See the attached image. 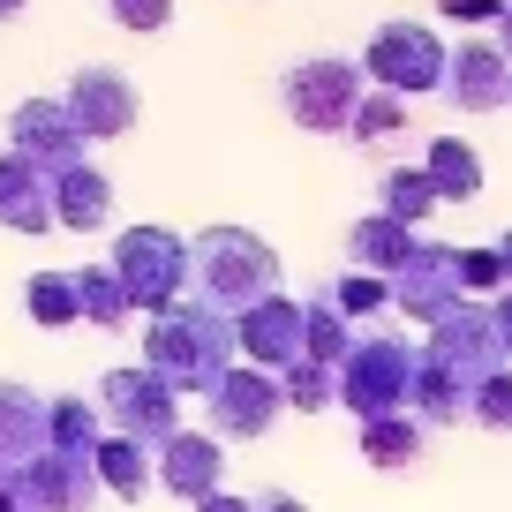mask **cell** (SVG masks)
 Instances as JSON below:
<instances>
[{"mask_svg":"<svg viewBox=\"0 0 512 512\" xmlns=\"http://www.w3.org/2000/svg\"><path fill=\"white\" fill-rule=\"evenodd\" d=\"M497 264H505V287H512V234L497 241Z\"/></svg>","mask_w":512,"mask_h":512,"instance_id":"8d00e7d4","label":"cell"},{"mask_svg":"<svg viewBox=\"0 0 512 512\" xmlns=\"http://www.w3.org/2000/svg\"><path fill=\"white\" fill-rule=\"evenodd\" d=\"M16 497L31 512H83L98 497V475H91V460H76V452H38L31 467H23V482H16Z\"/></svg>","mask_w":512,"mask_h":512,"instance_id":"7c38bea8","label":"cell"},{"mask_svg":"<svg viewBox=\"0 0 512 512\" xmlns=\"http://www.w3.org/2000/svg\"><path fill=\"white\" fill-rule=\"evenodd\" d=\"M452 272H460V294H467V287H505L497 249H452Z\"/></svg>","mask_w":512,"mask_h":512,"instance_id":"1f68e13d","label":"cell"},{"mask_svg":"<svg viewBox=\"0 0 512 512\" xmlns=\"http://www.w3.org/2000/svg\"><path fill=\"white\" fill-rule=\"evenodd\" d=\"M106 16L121 31H166L174 23V0H106Z\"/></svg>","mask_w":512,"mask_h":512,"instance_id":"f546056e","label":"cell"},{"mask_svg":"<svg viewBox=\"0 0 512 512\" xmlns=\"http://www.w3.org/2000/svg\"><path fill=\"white\" fill-rule=\"evenodd\" d=\"M497 23H505V53H512V0H505V16H497Z\"/></svg>","mask_w":512,"mask_h":512,"instance_id":"f35d334b","label":"cell"},{"mask_svg":"<svg viewBox=\"0 0 512 512\" xmlns=\"http://www.w3.org/2000/svg\"><path fill=\"white\" fill-rule=\"evenodd\" d=\"M204 400H211L219 437H264V430H272V415H287L279 377H272V369H249V362H234V369L204 392Z\"/></svg>","mask_w":512,"mask_h":512,"instance_id":"9c48e42d","label":"cell"},{"mask_svg":"<svg viewBox=\"0 0 512 512\" xmlns=\"http://www.w3.org/2000/svg\"><path fill=\"white\" fill-rule=\"evenodd\" d=\"M113 279L128 287V302L136 309H181V287L196 279V249H181L166 226H128L121 241H113Z\"/></svg>","mask_w":512,"mask_h":512,"instance_id":"3957f363","label":"cell"},{"mask_svg":"<svg viewBox=\"0 0 512 512\" xmlns=\"http://www.w3.org/2000/svg\"><path fill=\"white\" fill-rule=\"evenodd\" d=\"M279 392H287V407H332V400H339V369L294 362L287 377H279Z\"/></svg>","mask_w":512,"mask_h":512,"instance_id":"83f0119b","label":"cell"},{"mask_svg":"<svg viewBox=\"0 0 512 512\" xmlns=\"http://www.w3.org/2000/svg\"><path fill=\"white\" fill-rule=\"evenodd\" d=\"M407 128V98H392V91H377V98H362V113H354V144H384V136H400Z\"/></svg>","mask_w":512,"mask_h":512,"instance_id":"4316f807","label":"cell"},{"mask_svg":"<svg viewBox=\"0 0 512 512\" xmlns=\"http://www.w3.org/2000/svg\"><path fill=\"white\" fill-rule=\"evenodd\" d=\"M8 151H16V159H31L38 174L53 181L61 166H76V159H83V128L68 121L61 98H23L16 121H8Z\"/></svg>","mask_w":512,"mask_h":512,"instance_id":"30bf717a","label":"cell"},{"mask_svg":"<svg viewBox=\"0 0 512 512\" xmlns=\"http://www.w3.org/2000/svg\"><path fill=\"white\" fill-rule=\"evenodd\" d=\"M430 211H437L430 166H400V174H384V219L415 226V219H430Z\"/></svg>","mask_w":512,"mask_h":512,"instance_id":"d4e9b609","label":"cell"},{"mask_svg":"<svg viewBox=\"0 0 512 512\" xmlns=\"http://www.w3.org/2000/svg\"><path fill=\"white\" fill-rule=\"evenodd\" d=\"M302 332H309V309L287 302V294H264L256 309H241V317H234V347L249 354V369H272V377H287V369L309 354Z\"/></svg>","mask_w":512,"mask_h":512,"instance_id":"52a82bcc","label":"cell"},{"mask_svg":"<svg viewBox=\"0 0 512 512\" xmlns=\"http://www.w3.org/2000/svg\"><path fill=\"white\" fill-rule=\"evenodd\" d=\"M196 512H256V505H241V497H219V490H211V497H204Z\"/></svg>","mask_w":512,"mask_h":512,"instance_id":"e575fe53","label":"cell"},{"mask_svg":"<svg viewBox=\"0 0 512 512\" xmlns=\"http://www.w3.org/2000/svg\"><path fill=\"white\" fill-rule=\"evenodd\" d=\"M38 452H46V407H38L23 384H0V460L31 467Z\"/></svg>","mask_w":512,"mask_h":512,"instance_id":"d6986e66","label":"cell"},{"mask_svg":"<svg viewBox=\"0 0 512 512\" xmlns=\"http://www.w3.org/2000/svg\"><path fill=\"white\" fill-rule=\"evenodd\" d=\"M0 226H16V234H46L53 226V181L16 151L0 159Z\"/></svg>","mask_w":512,"mask_h":512,"instance_id":"9a60e30c","label":"cell"},{"mask_svg":"<svg viewBox=\"0 0 512 512\" xmlns=\"http://www.w3.org/2000/svg\"><path fill=\"white\" fill-rule=\"evenodd\" d=\"M76 302H83V324H106V332H121L128 324V287L113 279V264H83L76 272Z\"/></svg>","mask_w":512,"mask_h":512,"instance_id":"44dd1931","label":"cell"},{"mask_svg":"<svg viewBox=\"0 0 512 512\" xmlns=\"http://www.w3.org/2000/svg\"><path fill=\"white\" fill-rule=\"evenodd\" d=\"M445 16L452 23H490V16H505V0H445Z\"/></svg>","mask_w":512,"mask_h":512,"instance_id":"d6a6232c","label":"cell"},{"mask_svg":"<svg viewBox=\"0 0 512 512\" xmlns=\"http://www.w3.org/2000/svg\"><path fill=\"white\" fill-rule=\"evenodd\" d=\"M497 347L512 354V294H505V302H497Z\"/></svg>","mask_w":512,"mask_h":512,"instance_id":"836d02e7","label":"cell"},{"mask_svg":"<svg viewBox=\"0 0 512 512\" xmlns=\"http://www.w3.org/2000/svg\"><path fill=\"white\" fill-rule=\"evenodd\" d=\"M61 106H68V121L83 128V144H98V136H121V128L136 121V83H128L121 68H83Z\"/></svg>","mask_w":512,"mask_h":512,"instance_id":"8fae6325","label":"cell"},{"mask_svg":"<svg viewBox=\"0 0 512 512\" xmlns=\"http://www.w3.org/2000/svg\"><path fill=\"white\" fill-rule=\"evenodd\" d=\"M23 8H31V0H0V23H8V16H23Z\"/></svg>","mask_w":512,"mask_h":512,"instance_id":"74e56055","label":"cell"},{"mask_svg":"<svg viewBox=\"0 0 512 512\" xmlns=\"http://www.w3.org/2000/svg\"><path fill=\"white\" fill-rule=\"evenodd\" d=\"M256 512H309V505H302V497H264Z\"/></svg>","mask_w":512,"mask_h":512,"instance_id":"d590c367","label":"cell"},{"mask_svg":"<svg viewBox=\"0 0 512 512\" xmlns=\"http://www.w3.org/2000/svg\"><path fill=\"white\" fill-rule=\"evenodd\" d=\"M196 279H204V294H211V309H256L264 294H272V279H279V256L264 249L256 234H241V226H211L204 241H196Z\"/></svg>","mask_w":512,"mask_h":512,"instance_id":"7a4b0ae2","label":"cell"},{"mask_svg":"<svg viewBox=\"0 0 512 512\" xmlns=\"http://www.w3.org/2000/svg\"><path fill=\"white\" fill-rule=\"evenodd\" d=\"M347 249H354V272H377V279L392 272V279H400L407 264H415V249H422V241L407 234L400 219L369 211V219H354V226H347Z\"/></svg>","mask_w":512,"mask_h":512,"instance_id":"e0dca14e","label":"cell"},{"mask_svg":"<svg viewBox=\"0 0 512 512\" xmlns=\"http://www.w3.org/2000/svg\"><path fill=\"white\" fill-rule=\"evenodd\" d=\"M98 437H106V430H98L91 400H53V407H46V445H53V452H76V460H91Z\"/></svg>","mask_w":512,"mask_h":512,"instance_id":"603a6c76","label":"cell"},{"mask_svg":"<svg viewBox=\"0 0 512 512\" xmlns=\"http://www.w3.org/2000/svg\"><path fill=\"white\" fill-rule=\"evenodd\" d=\"M159 482L174 497H196V505H204V497L219 490V437H204V430L166 437L159 445Z\"/></svg>","mask_w":512,"mask_h":512,"instance_id":"5bb4252c","label":"cell"},{"mask_svg":"<svg viewBox=\"0 0 512 512\" xmlns=\"http://www.w3.org/2000/svg\"><path fill=\"white\" fill-rule=\"evenodd\" d=\"M23 309H31V324H46V332H61V324H83L76 272H38L31 287H23Z\"/></svg>","mask_w":512,"mask_h":512,"instance_id":"7402d4cb","label":"cell"},{"mask_svg":"<svg viewBox=\"0 0 512 512\" xmlns=\"http://www.w3.org/2000/svg\"><path fill=\"white\" fill-rule=\"evenodd\" d=\"M445 91L460 106H505L512 98V53L505 46H460L445 61Z\"/></svg>","mask_w":512,"mask_h":512,"instance_id":"4fadbf2b","label":"cell"},{"mask_svg":"<svg viewBox=\"0 0 512 512\" xmlns=\"http://www.w3.org/2000/svg\"><path fill=\"white\" fill-rule=\"evenodd\" d=\"M415 362H422V354L392 347V339H362V347L347 354V369H339V400H347L362 422L400 415L407 392H415Z\"/></svg>","mask_w":512,"mask_h":512,"instance_id":"5b68a950","label":"cell"},{"mask_svg":"<svg viewBox=\"0 0 512 512\" xmlns=\"http://www.w3.org/2000/svg\"><path fill=\"white\" fill-rule=\"evenodd\" d=\"M362 452L377 467H407V460H422V422H407V415H377V422H362Z\"/></svg>","mask_w":512,"mask_h":512,"instance_id":"cb8c5ba5","label":"cell"},{"mask_svg":"<svg viewBox=\"0 0 512 512\" xmlns=\"http://www.w3.org/2000/svg\"><path fill=\"white\" fill-rule=\"evenodd\" d=\"M279 98H287L294 128H309V136H347L354 113H362V68L339 61V53L294 61L287 76H279Z\"/></svg>","mask_w":512,"mask_h":512,"instance_id":"277c9868","label":"cell"},{"mask_svg":"<svg viewBox=\"0 0 512 512\" xmlns=\"http://www.w3.org/2000/svg\"><path fill=\"white\" fill-rule=\"evenodd\" d=\"M302 362H317V369H347V317H339V309L332 302H317V309H309V332H302Z\"/></svg>","mask_w":512,"mask_h":512,"instance_id":"484cf974","label":"cell"},{"mask_svg":"<svg viewBox=\"0 0 512 512\" xmlns=\"http://www.w3.org/2000/svg\"><path fill=\"white\" fill-rule=\"evenodd\" d=\"M98 400H106V415H113V437H128V445L159 452L166 437H181L174 384H166V377H151V369H113Z\"/></svg>","mask_w":512,"mask_h":512,"instance_id":"8992f818","label":"cell"},{"mask_svg":"<svg viewBox=\"0 0 512 512\" xmlns=\"http://www.w3.org/2000/svg\"><path fill=\"white\" fill-rule=\"evenodd\" d=\"M226 347H234V324H226L219 309L181 302V309H166V317L151 324L144 369H151V377H166L174 392H211V384L234 369V362H226Z\"/></svg>","mask_w":512,"mask_h":512,"instance_id":"6da1fadb","label":"cell"},{"mask_svg":"<svg viewBox=\"0 0 512 512\" xmlns=\"http://www.w3.org/2000/svg\"><path fill=\"white\" fill-rule=\"evenodd\" d=\"M430 189H437V204H467V196L482 189L475 144H460V136H437V144H430Z\"/></svg>","mask_w":512,"mask_h":512,"instance_id":"ffe728a7","label":"cell"},{"mask_svg":"<svg viewBox=\"0 0 512 512\" xmlns=\"http://www.w3.org/2000/svg\"><path fill=\"white\" fill-rule=\"evenodd\" d=\"M113 211V181L98 174V166H61L53 174V226H68V234H91V226H106Z\"/></svg>","mask_w":512,"mask_h":512,"instance_id":"2e32d148","label":"cell"},{"mask_svg":"<svg viewBox=\"0 0 512 512\" xmlns=\"http://www.w3.org/2000/svg\"><path fill=\"white\" fill-rule=\"evenodd\" d=\"M362 68H369L392 98L437 91V83H445V53H437V38L422 31V23H384V31L369 38V61H362Z\"/></svg>","mask_w":512,"mask_h":512,"instance_id":"ba28073f","label":"cell"},{"mask_svg":"<svg viewBox=\"0 0 512 512\" xmlns=\"http://www.w3.org/2000/svg\"><path fill=\"white\" fill-rule=\"evenodd\" d=\"M384 294H392V279H377V272H347L324 302L339 309V317H369V309H384Z\"/></svg>","mask_w":512,"mask_h":512,"instance_id":"f1b7e54d","label":"cell"},{"mask_svg":"<svg viewBox=\"0 0 512 512\" xmlns=\"http://www.w3.org/2000/svg\"><path fill=\"white\" fill-rule=\"evenodd\" d=\"M91 475L106 482L113 497H128V505H136V497H151V475H159V452H144V445H128V437H98V452H91Z\"/></svg>","mask_w":512,"mask_h":512,"instance_id":"ac0fdd59","label":"cell"},{"mask_svg":"<svg viewBox=\"0 0 512 512\" xmlns=\"http://www.w3.org/2000/svg\"><path fill=\"white\" fill-rule=\"evenodd\" d=\"M475 422H490V430H512V377H482L475 384V407H467Z\"/></svg>","mask_w":512,"mask_h":512,"instance_id":"4dcf8cb0","label":"cell"}]
</instances>
